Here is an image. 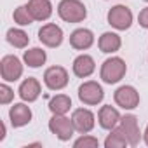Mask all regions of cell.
I'll return each mask as SVG.
<instances>
[{
	"label": "cell",
	"mask_w": 148,
	"mask_h": 148,
	"mask_svg": "<svg viewBox=\"0 0 148 148\" xmlns=\"http://www.w3.org/2000/svg\"><path fill=\"white\" fill-rule=\"evenodd\" d=\"M125 71H127V64L122 58L119 56H112L108 59L103 61L101 70H99V77L105 84H117L125 77Z\"/></svg>",
	"instance_id": "1"
},
{
	"label": "cell",
	"mask_w": 148,
	"mask_h": 148,
	"mask_svg": "<svg viewBox=\"0 0 148 148\" xmlns=\"http://www.w3.org/2000/svg\"><path fill=\"white\" fill-rule=\"evenodd\" d=\"M58 16L64 23H82L87 18V9L80 0H61L58 4Z\"/></svg>",
	"instance_id": "2"
},
{
	"label": "cell",
	"mask_w": 148,
	"mask_h": 148,
	"mask_svg": "<svg viewBox=\"0 0 148 148\" xmlns=\"http://www.w3.org/2000/svg\"><path fill=\"white\" fill-rule=\"evenodd\" d=\"M106 19H108V25L119 32H124V30H129L131 25H132V12L127 5H113L108 14H106Z\"/></svg>",
	"instance_id": "3"
},
{
	"label": "cell",
	"mask_w": 148,
	"mask_h": 148,
	"mask_svg": "<svg viewBox=\"0 0 148 148\" xmlns=\"http://www.w3.org/2000/svg\"><path fill=\"white\" fill-rule=\"evenodd\" d=\"M0 75H2L4 82H16L23 75V63L18 56L7 54L0 61Z\"/></svg>",
	"instance_id": "4"
},
{
	"label": "cell",
	"mask_w": 148,
	"mask_h": 148,
	"mask_svg": "<svg viewBox=\"0 0 148 148\" xmlns=\"http://www.w3.org/2000/svg\"><path fill=\"white\" fill-rule=\"evenodd\" d=\"M49 131L59 139V141H70V138L75 132L71 119H68L66 115H58L52 113L51 120H49Z\"/></svg>",
	"instance_id": "5"
},
{
	"label": "cell",
	"mask_w": 148,
	"mask_h": 148,
	"mask_svg": "<svg viewBox=\"0 0 148 148\" xmlns=\"http://www.w3.org/2000/svg\"><path fill=\"white\" fill-rule=\"evenodd\" d=\"M70 77H68V71L63 66H49L44 71V84L49 91H61L68 86Z\"/></svg>",
	"instance_id": "6"
},
{
	"label": "cell",
	"mask_w": 148,
	"mask_h": 148,
	"mask_svg": "<svg viewBox=\"0 0 148 148\" xmlns=\"http://www.w3.org/2000/svg\"><path fill=\"white\" fill-rule=\"evenodd\" d=\"M105 91L96 80H87L79 87V99L87 106H96L103 101Z\"/></svg>",
	"instance_id": "7"
},
{
	"label": "cell",
	"mask_w": 148,
	"mask_h": 148,
	"mask_svg": "<svg viewBox=\"0 0 148 148\" xmlns=\"http://www.w3.org/2000/svg\"><path fill=\"white\" fill-rule=\"evenodd\" d=\"M115 105L124 108V110H134L139 105V92L132 86H120L113 92Z\"/></svg>",
	"instance_id": "8"
},
{
	"label": "cell",
	"mask_w": 148,
	"mask_h": 148,
	"mask_svg": "<svg viewBox=\"0 0 148 148\" xmlns=\"http://www.w3.org/2000/svg\"><path fill=\"white\" fill-rule=\"evenodd\" d=\"M71 122H73V127H75L77 132L87 134V132H91L94 129L96 117L87 108H77V110H73V113H71Z\"/></svg>",
	"instance_id": "9"
},
{
	"label": "cell",
	"mask_w": 148,
	"mask_h": 148,
	"mask_svg": "<svg viewBox=\"0 0 148 148\" xmlns=\"http://www.w3.org/2000/svg\"><path fill=\"white\" fill-rule=\"evenodd\" d=\"M63 30L54 23H47L38 30V40L47 47H59L63 44Z\"/></svg>",
	"instance_id": "10"
},
{
	"label": "cell",
	"mask_w": 148,
	"mask_h": 148,
	"mask_svg": "<svg viewBox=\"0 0 148 148\" xmlns=\"http://www.w3.org/2000/svg\"><path fill=\"white\" fill-rule=\"evenodd\" d=\"M119 127L125 134V138H127V141H129L131 146H138L139 145V141H141V131H139L136 115H131V113L124 115L120 119V125Z\"/></svg>",
	"instance_id": "11"
},
{
	"label": "cell",
	"mask_w": 148,
	"mask_h": 148,
	"mask_svg": "<svg viewBox=\"0 0 148 148\" xmlns=\"http://www.w3.org/2000/svg\"><path fill=\"white\" fill-rule=\"evenodd\" d=\"M40 92H42V87H40V82H38L35 77L25 79V80L21 82L19 89H18V94H19V98H21L25 103H33V101H37L38 96H40Z\"/></svg>",
	"instance_id": "12"
},
{
	"label": "cell",
	"mask_w": 148,
	"mask_h": 148,
	"mask_svg": "<svg viewBox=\"0 0 148 148\" xmlns=\"http://www.w3.org/2000/svg\"><path fill=\"white\" fill-rule=\"evenodd\" d=\"M32 110L25 103H14L9 110V119L12 127H25L32 122Z\"/></svg>",
	"instance_id": "13"
},
{
	"label": "cell",
	"mask_w": 148,
	"mask_h": 148,
	"mask_svg": "<svg viewBox=\"0 0 148 148\" xmlns=\"http://www.w3.org/2000/svg\"><path fill=\"white\" fill-rule=\"evenodd\" d=\"M120 119L122 117H120L119 110L115 106H112V105H105L98 112V124L106 131H112L113 127H117L120 124Z\"/></svg>",
	"instance_id": "14"
},
{
	"label": "cell",
	"mask_w": 148,
	"mask_h": 148,
	"mask_svg": "<svg viewBox=\"0 0 148 148\" xmlns=\"http://www.w3.org/2000/svg\"><path fill=\"white\" fill-rule=\"evenodd\" d=\"M94 44V33L87 28H77L70 35V45L77 51H87Z\"/></svg>",
	"instance_id": "15"
},
{
	"label": "cell",
	"mask_w": 148,
	"mask_h": 148,
	"mask_svg": "<svg viewBox=\"0 0 148 148\" xmlns=\"http://www.w3.org/2000/svg\"><path fill=\"white\" fill-rule=\"evenodd\" d=\"M96 70V63L92 59V56L89 54H80L73 59V73L79 79H87L91 77Z\"/></svg>",
	"instance_id": "16"
},
{
	"label": "cell",
	"mask_w": 148,
	"mask_h": 148,
	"mask_svg": "<svg viewBox=\"0 0 148 148\" xmlns=\"http://www.w3.org/2000/svg\"><path fill=\"white\" fill-rule=\"evenodd\" d=\"M35 21H45L52 16V4L51 0H30L26 4Z\"/></svg>",
	"instance_id": "17"
},
{
	"label": "cell",
	"mask_w": 148,
	"mask_h": 148,
	"mask_svg": "<svg viewBox=\"0 0 148 148\" xmlns=\"http://www.w3.org/2000/svg\"><path fill=\"white\" fill-rule=\"evenodd\" d=\"M120 45H122V38H120L117 33H113V32H105V33L99 37V40H98V47H99V51L105 52V54H113V52H117V51L120 49Z\"/></svg>",
	"instance_id": "18"
},
{
	"label": "cell",
	"mask_w": 148,
	"mask_h": 148,
	"mask_svg": "<svg viewBox=\"0 0 148 148\" xmlns=\"http://www.w3.org/2000/svg\"><path fill=\"white\" fill-rule=\"evenodd\" d=\"M45 59H47V54L40 47H32V49L25 51V54H23V61L30 68H40L45 63Z\"/></svg>",
	"instance_id": "19"
},
{
	"label": "cell",
	"mask_w": 148,
	"mask_h": 148,
	"mask_svg": "<svg viewBox=\"0 0 148 148\" xmlns=\"http://www.w3.org/2000/svg\"><path fill=\"white\" fill-rule=\"evenodd\" d=\"M71 108V99L66 94H56L51 98L49 101V110L51 113H58V115H66Z\"/></svg>",
	"instance_id": "20"
},
{
	"label": "cell",
	"mask_w": 148,
	"mask_h": 148,
	"mask_svg": "<svg viewBox=\"0 0 148 148\" xmlns=\"http://www.w3.org/2000/svg\"><path fill=\"white\" fill-rule=\"evenodd\" d=\"M7 42L16 49H25L30 44V37L21 28H11L7 30Z\"/></svg>",
	"instance_id": "21"
},
{
	"label": "cell",
	"mask_w": 148,
	"mask_h": 148,
	"mask_svg": "<svg viewBox=\"0 0 148 148\" xmlns=\"http://www.w3.org/2000/svg\"><path fill=\"white\" fill-rule=\"evenodd\" d=\"M127 145H129V141L120 127H113L105 139V148H125Z\"/></svg>",
	"instance_id": "22"
},
{
	"label": "cell",
	"mask_w": 148,
	"mask_h": 148,
	"mask_svg": "<svg viewBox=\"0 0 148 148\" xmlns=\"http://www.w3.org/2000/svg\"><path fill=\"white\" fill-rule=\"evenodd\" d=\"M12 18H14V23H18L19 26H28V25H32V23L35 21L26 4H25V5H19L18 9H14Z\"/></svg>",
	"instance_id": "23"
},
{
	"label": "cell",
	"mask_w": 148,
	"mask_h": 148,
	"mask_svg": "<svg viewBox=\"0 0 148 148\" xmlns=\"http://www.w3.org/2000/svg\"><path fill=\"white\" fill-rule=\"evenodd\" d=\"M73 146L75 148H96V146H99V139L98 138H94V136H91V134H84V136H80L75 143H73Z\"/></svg>",
	"instance_id": "24"
},
{
	"label": "cell",
	"mask_w": 148,
	"mask_h": 148,
	"mask_svg": "<svg viewBox=\"0 0 148 148\" xmlns=\"http://www.w3.org/2000/svg\"><path fill=\"white\" fill-rule=\"evenodd\" d=\"M12 99H14V91L7 84H2L0 86V105H9Z\"/></svg>",
	"instance_id": "25"
},
{
	"label": "cell",
	"mask_w": 148,
	"mask_h": 148,
	"mask_svg": "<svg viewBox=\"0 0 148 148\" xmlns=\"http://www.w3.org/2000/svg\"><path fill=\"white\" fill-rule=\"evenodd\" d=\"M138 23H139V26L148 28V7H145V9L139 12V16H138Z\"/></svg>",
	"instance_id": "26"
},
{
	"label": "cell",
	"mask_w": 148,
	"mask_h": 148,
	"mask_svg": "<svg viewBox=\"0 0 148 148\" xmlns=\"http://www.w3.org/2000/svg\"><path fill=\"white\" fill-rule=\"evenodd\" d=\"M143 141H145V145L148 146V125H146V129H145V132H143Z\"/></svg>",
	"instance_id": "27"
},
{
	"label": "cell",
	"mask_w": 148,
	"mask_h": 148,
	"mask_svg": "<svg viewBox=\"0 0 148 148\" xmlns=\"http://www.w3.org/2000/svg\"><path fill=\"white\" fill-rule=\"evenodd\" d=\"M5 131H7V129H5V124L2 122V134H0V141H4V138H5Z\"/></svg>",
	"instance_id": "28"
},
{
	"label": "cell",
	"mask_w": 148,
	"mask_h": 148,
	"mask_svg": "<svg viewBox=\"0 0 148 148\" xmlns=\"http://www.w3.org/2000/svg\"><path fill=\"white\" fill-rule=\"evenodd\" d=\"M145 2H148V0H145Z\"/></svg>",
	"instance_id": "29"
}]
</instances>
